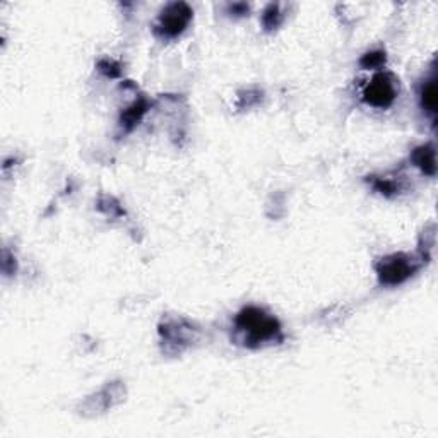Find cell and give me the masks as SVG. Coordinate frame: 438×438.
<instances>
[{
	"instance_id": "10",
	"label": "cell",
	"mask_w": 438,
	"mask_h": 438,
	"mask_svg": "<svg viewBox=\"0 0 438 438\" xmlns=\"http://www.w3.org/2000/svg\"><path fill=\"white\" fill-rule=\"evenodd\" d=\"M359 63L365 69H380L385 63V54L384 52H368L362 56Z\"/></svg>"
},
{
	"instance_id": "2",
	"label": "cell",
	"mask_w": 438,
	"mask_h": 438,
	"mask_svg": "<svg viewBox=\"0 0 438 438\" xmlns=\"http://www.w3.org/2000/svg\"><path fill=\"white\" fill-rule=\"evenodd\" d=\"M190 19H192V9L187 3H168L154 24V33L161 38H176L187 30Z\"/></svg>"
},
{
	"instance_id": "6",
	"label": "cell",
	"mask_w": 438,
	"mask_h": 438,
	"mask_svg": "<svg viewBox=\"0 0 438 438\" xmlns=\"http://www.w3.org/2000/svg\"><path fill=\"white\" fill-rule=\"evenodd\" d=\"M419 103H421V108L425 110L426 113H430L432 116H435L437 103H438L437 77L435 76H432V77H428V79L423 81L421 87H419Z\"/></svg>"
},
{
	"instance_id": "3",
	"label": "cell",
	"mask_w": 438,
	"mask_h": 438,
	"mask_svg": "<svg viewBox=\"0 0 438 438\" xmlns=\"http://www.w3.org/2000/svg\"><path fill=\"white\" fill-rule=\"evenodd\" d=\"M418 266L406 253H392L377 264V275L385 286H399L416 273Z\"/></svg>"
},
{
	"instance_id": "4",
	"label": "cell",
	"mask_w": 438,
	"mask_h": 438,
	"mask_svg": "<svg viewBox=\"0 0 438 438\" xmlns=\"http://www.w3.org/2000/svg\"><path fill=\"white\" fill-rule=\"evenodd\" d=\"M399 93L397 81L388 72H379L363 90V100L373 108H388Z\"/></svg>"
},
{
	"instance_id": "1",
	"label": "cell",
	"mask_w": 438,
	"mask_h": 438,
	"mask_svg": "<svg viewBox=\"0 0 438 438\" xmlns=\"http://www.w3.org/2000/svg\"><path fill=\"white\" fill-rule=\"evenodd\" d=\"M235 328L240 341L249 348H260L282 341V328L279 320L257 306L240 310L235 317Z\"/></svg>"
},
{
	"instance_id": "5",
	"label": "cell",
	"mask_w": 438,
	"mask_h": 438,
	"mask_svg": "<svg viewBox=\"0 0 438 438\" xmlns=\"http://www.w3.org/2000/svg\"><path fill=\"white\" fill-rule=\"evenodd\" d=\"M411 161L416 168L421 169L425 175L435 176L437 173V154L433 144H425V146L416 147L411 153Z\"/></svg>"
},
{
	"instance_id": "7",
	"label": "cell",
	"mask_w": 438,
	"mask_h": 438,
	"mask_svg": "<svg viewBox=\"0 0 438 438\" xmlns=\"http://www.w3.org/2000/svg\"><path fill=\"white\" fill-rule=\"evenodd\" d=\"M146 110H147L146 101L144 100L136 101L132 107H129L125 110V112L122 113V125H125L127 129H132V127L136 125V123L139 122L140 118H143V115L146 113Z\"/></svg>"
},
{
	"instance_id": "9",
	"label": "cell",
	"mask_w": 438,
	"mask_h": 438,
	"mask_svg": "<svg viewBox=\"0 0 438 438\" xmlns=\"http://www.w3.org/2000/svg\"><path fill=\"white\" fill-rule=\"evenodd\" d=\"M262 21H264V26H266L267 30H273V28H278L279 24H281V21H282V14L279 12V6H274V3H271V6L266 9V12H264Z\"/></svg>"
},
{
	"instance_id": "8",
	"label": "cell",
	"mask_w": 438,
	"mask_h": 438,
	"mask_svg": "<svg viewBox=\"0 0 438 438\" xmlns=\"http://www.w3.org/2000/svg\"><path fill=\"white\" fill-rule=\"evenodd\" d=\"M373 189L377 190L379 194H382V196H395V194H399V190H401V187H399L397 182H394V180L390 178H375L373 180Z\"/></svg>"
}]
</instances>
